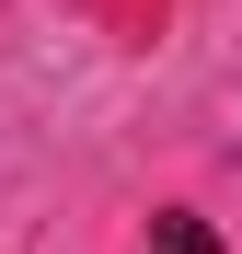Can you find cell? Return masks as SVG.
<instances>
[{
    "label": "cell",
    "mask_w": 242,
    "mask_h": 254,
    "mask_svg": "<svg viewBox=\"0 0 242 254\" xmlns=\"http://www.w3.org/2000/svg\"><path fill=\"white\" fill-rule=\"evenodd\" d=\"M150 243H161V254H219V231L196 220V208H161V220H150Z\"/></svg>",
    "instance_id": "6da1fadb"
}]
</instances>
